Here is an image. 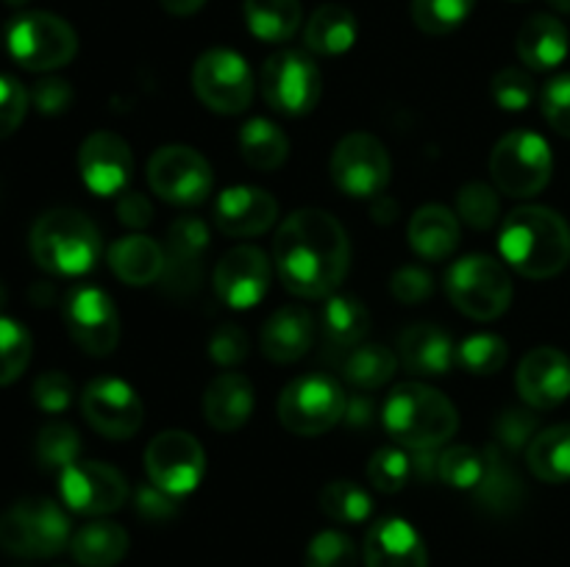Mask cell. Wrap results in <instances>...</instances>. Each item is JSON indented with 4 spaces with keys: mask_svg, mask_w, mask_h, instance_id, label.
Returning <instances> with one entry per match:
<instances>
[{
    "mask_svg": "<svg viewBox=\"0 0 570 567\" xmlns=\"http://www.w3.org/2000/svg\"><path fill=\"white\" fill-rule=\"evenodd\" d=\"M273 265L284 287L298 298H328L348 276V233L328 211H293L273 239Z\"/></svg>",
    "mask_w": 570,
    "mask_h": 567,
    "instance_id": "1",
    "label": "cell"
},
{
    "mask_svg": "<svg viewBox=\"0 0 570 567\" xmlns=\"http://www.w3.org/2000/svg\"><path fill=\"white\" fill-rule=\"evenodd\" d=\"M499 248L507 265L521 276L543 281L560 276L570 261V226L546 206H521L501 222Z\"/></svg>",
    "mask_w": 570,
    "mask_h": 567,
    "instance_id": "2",
    "label": "cell"
},
{
    "mask_svg": "<svg viewBox=\"0 0 570 567\" xmlns=\"http://www.w3.org/2000/svg\"><path fill=\"white\" fill-rule=\"evenodd\" d=\"M382 422L406 450H438L456 434L460 417L440 389L423 381H404L387 395Z\"/></svg>",
    "mask_w": 570,
    "mask_h": 567,
    "instance_id": "3",
    "label": "cell"
},
{
    "mask_svg": "<svg viewBox=\"0 0 570 567\" xmlns=\"http://www.w3.org/2000/svg\"><path fill=\"white\" fill-rule=\"evenodd\" d=\"M31 256L50 276L76 278L92 270L100 259V231L83 211L50 209L33 222L31 228Z\"/></svg>",
    "mask_w": 570,
    "mask_h": 567,
    "instance_id": "4",
    "label": "cell"
},
{
    "mask_svg": "<svg viewBox=\"0 0 570 567\" xmlns=\"http://www.w3.org/2000/svg\"><path fill=\"white\" fill-rule=\"evenodd\" d=\"M70 517L48 498H26L0 515V548L26 559H50L70 548Z\"/></svg>",
    "mask_w": 570,
    "mask_h": 567,
    "instance_id": "5",
    "label": "cell"
},
{
    "mask_svg": "<svg viewBox=\"0 0 570 567\" xmlns=\"http://www.w3.org/2000/svg\"><path fill=\"white\" fill-rule=\"evenodd\" d=\"M445 295L462 315L488 322L510 309L512 281L501 261L473 253L449 267Z\"/></svg>",
    "mask_w": 570,
    "mask_h": 567,
    "instance_id": "6",
    "label": "cell"
},
{
    "mask_svg": "<svg viewBox=\"0 0 570 567\" xmlns=\"http://www.w3.org/2000/svg\"><path fill=\"white\" fill-rule=\"evenodd\" d=\"M554 172L549 142L534 131H512L499 139L490 153V176L499 192L510 198H534L543 192Z\"/></svg>",
    "mask_w": 570,
    "mask_h": 567,
    "instance_id": "7",
    "label": "cell"
},
{
    "mask_svg": "<svg viewBox=\"0 0 570 567\" xmlns=\"http://www.w3.org/2000/svg\"><path fill=\"white\" fill-rule=\"evenodd\" d=\"M11 59L31 72H50L70 64L78 53L72 26L50 11H28L14 17L6 31Z\"/></svg>",
    "mask_w": 570,
    "mask_h": 567,
    "instance_id": "8",
    "label": "cell"
},
{
    "mask_svg": "<svg viewBox=\"0 0 570 567\" xmlns=\"http://www.w3.org/2000/svg\"><path fill=\"white\" fill-rule=\"evenodd\" d=\"M348 395L332 376L312 372L284 387L278 398V420L298 437H321L343 422Z\"/></svg>",
    "mask_w": 570,
    "mask_h": 567,
    "instance_id": "9",
    "label": "cell"
},
{
    "mask_svg": "<svg viewBox=\"0 0 570 567\" xmlns=\"http://www.w3.org/2000/svg\"><path fill=\"white\" fill-rule=\"evenodd\" d=\"M193 89L206 109L217 115H239L254 100V72L234 50L212 48L195 61Z\"/></svg>",
    "mask_w": 570,
    "mask_h": 567,
    "instance_id": "10",
    "label": "cell"
},
{
    "mask_svg": "<svg viewBox=\"0 0 570 567\" xmlns=\"http://www.w3.org/2000/svg\"><path fill=\"white\" fill-rule=\"evenodd\" d=\"M321 70L301 50H278L262 67V94L278 115H309L321 100Z\"/></svg>",
    "mask_w": 570,
    "mask_h": 567,
    "instance_id": "11",
    "label": "cell"
},
{
    "mask_svg": "<svg viewBox=\"0 0 570 567\" xmlns=\"http://www.w3.org/2000/svg\"><path fill=\"white\" fill-rule=\"evenodd\" d=\"M393 176V161L382 139L354 131L337 142L332 153V181L351 198H379Z\"/></svg>",
    "mask_w": 570,
    "mask_h": 567,
    "instance_id": "12",
    "label": "cell"
},
{
    "mask_svg": "<svg viewBox=\"0 0 570 567\" xmlns=\"http://www.w3.org/2000/svg\"><path fill=\"white\" fill-rule=\"evenodd\" d=\"M148 183L154 195L176 206L204 203L215 187L209 161L187 145H165L148 161Z\"/></svg>",
    "mask_w": 570,
    "mask_h": 567,
    "instance_id": "13",
    "label": "cell"
},
{
    "mask_svg": "<svg viewBox=\"0 0 570 567\" xmlns=\"http://www.w3.org/2000/svg\"><path fill=\"white\" fill-rule=\"evenodd\" d=\"M206 470V454L198 439L187 431L156 434L145 448V472L150 484L165 489L173 498H184L193 489H198Z\"/></svg>",
    "mask_w": 570,
    "mask_h": 567,
    "instance_id": "14",
    "label": "cell"
},
{
    "mask_svg": "<svg viewBox=\"0 0 570 567\" xmlns=\"http://www.w3.org/2000/svg\"><path fill=\"white\" fill-rule=\"evenodd\" d=\"M59 493L76 515L100 517L126 506L128 481L104 461H72L59 472Z\"/></svg>",
    "mask_w": 570,
    "mask_h": 567,
    "instance_id": "15",
    "label": "cell"
},
{
    "mask_svg": "<svg viewBox=\"0 0 570 567\" xmlns=\"http://www.w3.org/2000/svg\"><path fill=\"white\" fill-rule=\"evenodd\" d=\"M65 326L72 342L89 356H109L120 342L115 300L98 287H76L67 295Z\"/></svg>",
    "mask_w": 570,
    "mask_h": 567,
    "instance_id": "16",
    "label": "cell"
},
{
    "mask_svg": "<svg viewBox=\"0 0 570 567\" xmlns=\"http://www.w3.org/2000/svg\"><path fill=\"white\" fill-rule=\"evenodd\" d=\"M81 411L89 426L109 439H128L142 428L145 409L137 389L122 378H92L81 392Z\"/></svg>",
    "mask_w": 570,
    "mask_h": 567,
    "instance_id": "17",
    "label": "cell"
},
{
    "mask_svg": "<svg viewBox=\"0 0 570 567\" xmlns=\"http://www.w3.org/2000/svg\"><path fill=\"white\" fill-rule=\"evenodd\" d=\"M209 253V228L198 217H178L167 228L165 272L161 287L170 295H193L204 278V261Z\"/></svg>",
    "mask_w": 570,
    "mask_h": 567,
    "instance_id": "18",
    "label": "cell"
},
{
    "mask_svg": "<svg viewBox=\"0 0 570 567\" xmlns=\"http://www.w3.org/2000/svg\"><path fill=\"white\" fill-rule=\"evenodd\" d=\"M271 289V259L254 245H237L215 267V292L232 309H254Z\"/></svg>",
    "mask_w": 570,
    "mask_h": 567,
    "instance_id": "19",
    "label": "cell"
},
{
    "mask_svg": "<svg viewBox=\"0 0 570 567\" xmlns=\"http://www.w3.org/2000/svg\"><path fill=\"white\" fill-rule=\"evenodd\" d=\"M78 170H81L83 183L89 192L98 198L126 192L134 172L131 148L122 137L111 131H95L87 137L78 150Z\"/></svg>",
    "mask_w": 570,
    "mask_h": 567,
    "instance_id": "20",
    "label": "cell"
},
{
    "mask_svg": "<svg viewBox=\"0 0 570 567\" xmlns=\"http://www.w3.org/2000/svg\"><path fill=\"white\" fill-rule=\"evenodd\" d=\"M278 217V200L267 189L239 187L223 189L215 203V222L226 237L248 239L259 237L267 228H273Z\"/></svg>",
    "mask_w": 570,
    "mask_h": 567,
    "instance_id": "21",
    "label": "cell"
},
{
    "mask_svg": "<svg viewBox=\"0 0 570 567\" xmlns=\"http://www.w3.org/2000/svg\"><path fill=\"white\" fill-rule=\"evenodd\" d=\"M518 392L532 409H554L570 395V359L560 348H534L518 365Z\"/></svg>",
    "mask_w": 570,
    "mask_h": 567,
    "instance_id": "22",
    "label": "cell"
},
{
    "mask_svg": "<svg viewBox=\"0 0 570 567\" xmlns=\"http://www.w3.org/2000/svg\"><path fill=\"white\" fill-rule=\"evenodd\" d=\"M365 567H429L423 537L404 517H382L365 537Z\"/></svg>",
    "mask_w": 570,
    "mask_h": 567,
    "instance_id": "23",
    "label": "cell"
},
{
    "mask_svg": "<svg viewBox=\"0 0 570 567\" xmlns=\"http://www.w3.org/2000/svg\"><path fill=\"white\" fill-rule=\"evenodd\" d=\"M399 361L406 372L421 378H438L456 365V348L449 334L432 322H415L399 337Z\"/></svg>",
    "mask_w": 570,
    "mask_h": 567,
    "instance_id": "24",
    "label": "cell"
},
{
    "mask_svg": "<svg viewBox=\"0 0 570 567\" xmlns=\"http://www.w3.org/2000/svg\"><path fill=\"white\" fill-rule=\"evenodd\" d=\"M315 339V320L304 306H282L267 317L262 328V350L276 365H293L304 359Z\"/></svg>",
    "mask_w": 570,
    "mask_h": 567,
    "instance_id": "25",
    "label": "cell"
},
{
    "mask_svg": "<svg viewBox=\"0 0 570 567\" xmlns=\"http://www.w3.org/2000/svg\"><path fill=\"white\" fill-rule=\"evenodd\" d=\"M254 415V387L243 372H220L204 392V417L215 431H237Z\"/></svg>",
    "mask_w": 570,
    "mask_h": 567,
    "instance_id": "26",
    "label": "cell"
},
{
    "mask_svg": "<svg viewBox=\"0 0 570 567\" xmlns=\"http://www.w3.org/2000/svg\"><path fill=\"white\" fill-rule=\"evenodd\" d=\"M473 498H476V506H482L490 515H512L523 506L527 489L515 467L507 461V450H501L499 445H490L484 450V476L473 489Z\"/></svg>",
    "mask_w": 570,
    "mask_h": 567,
    "instance_id": "27",
    "label": "cell"
},
{
    "mask_svg": "<svg viewBox=\"0 0 570 567\" xmlns=\"http://www.w3.org/2000/svg\"><path fill=\"white\" fill-rule=\"evenodd\" d=\"M410 245L421 259L443 261L460 248V217L440 203L417 209L410 220Z\"/></svg>",
    "mask_w": 570,
    "mask_h": 567,
    "instance_id": "28",
    "label": "cell"
},
{
    "mask_svg": "<svg viewBox=\"0 0 570 567\" xmlns=\"http://www.w3.org/2000/svg\"><path fill=\"white\" fill-rule=\"evenodd\" d=\"M518 56L532 70H554L570 50L568 28L551 14H534L518 31Z\"/></svg>",
    "mask_w": 570,
    "mask_h": 567,
    "instance_id": "29",
    "label": "cell"
},
{
    "mask_svg": "<svg viewBox=\"0 0 570 567\" xmlns=\"http://www.w3.org/2000/svg\"><path fill=\"white\" fill-rule=\"evenodd\" d=\"M109 267L128 287H148L165 272V248L142 233L120 237L109 248Z\"/></svg>",
    "mask_w": 570,
    "mask_h": 567,
    "instance_id": "30",
    "label": "cell"
},
{
    "mask_svg": "<svg viewBox=\"0 0 570 567\" xmlns=\"http://www.w3.org/2000/svg\"><path fill=\"white\" fill-rule=\"evenodd\" d=\"M321 328L326 350H351L371 331V311L354 295H328Z\"/></svg>",
    "mask_w": 570,
    "mask_h": 567,
    "instance_id": "31",
    "label": "cell"
},
{
    "mask_svg": "<svg viewBox=\"0 0 570 567\" xmlns=\"http://www.w3.org/2000/svg\"><path fill=\"white\" fill-rule=\"evenodd\" d=\"M70 554L81 567H115L128 554V531L111 520L87 523L72 534Z\"/></svg>",
    "mask_w": 570,
    "mask_h": 567,
    "instance_id": "32",
    "label": "cell"
},
{
    "mask_svg": "<svg viewBox=\"0 0 570 567\" xmlns=\"http://www.w3.org/2000/svg\"><path fill=\"white\" fill-rule=\"evenodd\" d=\"M304 42L317 56H343L356 42L354 11L340 3H326L309 17L304 28Z\"/></svg>",
    "mask_w": 570,
    "mask_h": 567,
    "instance_id": "33",
    "label": "cell"
},
{
    "mask_svg": "<svg viewBox=\"0 0 570 567\" xmlns=\"http://www.w3.org/2000/svg\"><path fill=\"white\" fill-rule=\"evenodd\" d=\"M529 470L546 484L570 481V422L538 431L527 448Z\"/></svg>",
    "mask_w": 570,
    "mask_h": 567,
    "instance_id": "34",
    "label": "cell"
},
{
    "mask_svg": "<svg viewBox=\"0 0 570 567\" xmlns=\"http://www.w3.org/2000/svg\"><path fill=\"white\" fill-rule=\"evenodd\" d=\"M239 153H243L245 165L254 167V170H278L289 156V139L276 122L254 117L239 131Z\"/></svg>",
    "mask_w": 570,
    "mask_h": 567,
    "instance_id": "35",
    "label": "cell"
},
{
    "mask_svg": "<svg viewBox=\"0 0 570 567\" xmlns=\"http://www.w3.org/2000/svg\"><path fill=\"white\" fill-rule=\"evenodd\" d=\"M243 11L250 33L271 44L293 39L304 17L298 0H245Z\"/></svg>",
    "mask_w": 570,
    "mask_h": 567,
    "instance_id": "36",
    "label": "cell"
},
{
    "mask_svg": "<svg viewBox=\"0 0 570 567\" xmlns=\"http://www.w3.org/2000/svg\"><path fill=\"white\" fill-rule=\"evenodd\" d=\"M395 367H399V356L387 345H356L345 356L343 376L351 387L373 392L395 376Z\"/></svg>",
    "mask_w": 570,
    "mask_h": 567,
    "instance_id": "37",
    "label": "cell"
},
{
    "mask_svg": "<svg viewBox=\"0 0 570 567\" xmlns=\"http://www.w3.org/2000/svg\"><path fill=\"white\" fill-rule=\"evenodd\" d=\"M321 509L323 515L343 523V526H356L373 515V498L360 484L340 478V481H328L321 489Z\"/></svg>",
    "mask_w": 570,
    "mask_h": 567,
    "instance_id": "38",
    "label": "cell"
},
{
    "mask_svg": "<svg viewBox=\"0 0 570 567\" xmlns=\"http://www.w3.org/2000/svg\"><path fill=\"white\" fill-rule=\"evenodd\" d=\"M81 454V439L70 422L50 420L37 437V459L45 470H65Z\"/></svg>",
    "mask_w": 570,
    "mask_h": 567,
    "instance_id": "39",
    "label": "cell"
},
{
    "mask_svg": "<svg viewBox=\"0 0 570 567\" xmlns=\"http://www.w3.org/2000/svg\"><path fill=\"white\" fill-rule=\"evenodd\" d=\"M33 354V339L22 322L0 317V387L14 384L26 372Z\"/></svg>",
    "mask_w": 570,
    "mask_h": 567,
    "instance_id": "40",
    "label": "cell"
},
{
    "mask_svg": "<svg viewBox=\"0 0 570 567\" xmlns=\"http://www.w3.org/2000/svg\"><path fill=\"white\" fill-rule=\"evenodd\" d=\"M476 0H412V20L423 33H451L471 17Z\"/></svg>",
    "mask_w": 570,
    "mask_h": 567,
    "instance_id": "41",
    "label": "cell"
},
{
    "mask_svg": "<svg viewBox=\"0 0 570 567\" xmlns=\"http://www.w3.org/2000/svg\"><path fill=\"white\" fill-rule=\"evenodd\" d=\"M510 348L495 334H473L456 348V365L471 376H493L507 365Z\"/></svg>",
    "mask_w": 570,
    "mask_h": 567,
    "instance_id": "42",
    "label": "cell"
},
{
    "mask_svg": "<svg viewBox=\"0 0 570 567\" xmlns=\"http://www.w3.org/2000/svg\"><path fill=\"white\" fill-rule=\"evenodd\" d=\"M456 217H460L465 226L476 228V231L493 228L501 217L499 192L482 181L465 183V187L456 192Z\"/></svg>",
    "mask_w": 570,
    "mask_h": 567,
    "instance_id": "43",
    "label": "cell"
},
{
    "mask_svg": "<svg viewBox=\"0 0 570 567\" xmlns=\"http://www.w3.org/2000/svg\"><path fill=\"white\" fill-rule=\"evenodd\" d=\"M484 476V454L471 445H451L438 459V478L454 489H476Z\"/></svg>",
    "mask_w": 570,
    "mask_h": 567,
    "instance_id": "44",
    "label": "cell"
},
{
    "mask_svg": "<svg viewBox=\"0 0 570 567\" xmlns=\"http://www.w3.org/2000/svg\"><path fill=\"white\" fill-rule=\"evenodd\" d=\"M412 472V454L401 448H379L371 456L367 465V481L379 489V493H399L410 484Z\"/></svg>",
    "mask_w": 570,
    "mask_h": 567,
    "instance_id": "45",
    "label": "cell"
},
{
    "mask_svg": "<svg viewBox=\"0 0 570 567\" xmlns=\"http://www.w3.org/2000/svg\"><path fill=\"white\" fill-rule=\"evenodd\" d=\"M360 554L348 534L321 531L306 545V567H356Z\"/></svg>",
    "mask_w": 570,
    "mask_h": 567,
    "instance_id": "46",
    "label": "cell"
},
{
    "mask_svg": "<svg viewBox=\"0 0 570 567\" xmlns=\"http://www.w3.org/2000/svg\"><path fill=\"white\" fill-rule=\"evenodd\" d=\"M495 103L507 111H523L534 100V81L527 70L518 67H504L490 81Z\"/></svg>",
    "mask_w": 570,
    "mask_h": 567,
    "instance_id": "47",
    "label": "cell"
},
{
    "mask_svg": "<svg viewBox=\"0 0 570 567\" xmlns=\"http://www.w3.org/2000/svg\"><path fill=\"white\" fill-rule=\"evenodd\" d=\"M538 437V417L529 409H507L495 420V439L501 450H521Z\"/></svg>",
    "mask_w": 570,
    "mask_h": 567,
    "instance_id": "48",
    "label": "cell"
},
{
    "mask_svg": "<svg viewBox=\"0 0 570 567\" xmlns=\"http://www.w3.org/2000/svg\"><path fill=\"white\" fill-rule=\"evenodd\" d=\"M540 109L546 122L554 128L560 137L570 139V72L568 76L551 78L540 92Z\"/></svg>",
    "mask_w": 570,
    "mask_h": 567,
    "instance_id": "49",
    "label": "cell"
},
{
    "mask_svg": "<svg viewBox=\"0 0 570 567\" xmlns=\"http://www.w3.org/2000/svg\"><path fill=\"white\" fill-rule=\"evenodd\" d=\"M28 103H31V94L26 92V87L17 78L0 72V139L11 137L22 126Z\"/></svg>",
    "mask_w": 570,
    "mask_h": 567,
    "instance_id": "50",
    "label": "cell"
},
{
    "mask_svg": "<svg viewBox=\"0 0 570 567\" xmlns=\"http://www.w3.org/2000/svg\"><path fill=\"white\" fill-rule=\"evenodd\" d=\"M72 395H76L72 381L59 370L42 372V376L33 381V400H37L39 409L48 411V415H59V411H65L67 406L72 404Z\"/></svg>",
    "mask_w": 570,
    "mask_h": 567,
    "instance_id": "51",
    "label": "cell"
},
{
    "mask_svg": "<svg viewBox=\"0 0 570 567\" xmlns=\"http://www.w3.org/2000/svg\"><path fill=\"white\" fill-rule=\"evenodd\" d=\"M209 356L215 365L223 367H234L248 359V337H245L243 328L234 326V322L215 328L209 339Z\"/></svg>",
    "mask_w": 570,
    "mask_h": 567,
    "instance_id": "52",
    "label": "cell"
},
{
    "mask_svg": "<svg viewBox=\"0 0 570 567\" xmlns=\"http://www.w3.org/2000/svg\"><path fill=\"white\" fill-rule=\"evenodd\" d=\"M390 289H393L395 300H401V304L406 306H415L432 295L434 281L426 270H421V267L415 265H406L393 272V278H390Z\"/></svg>",
    "mask_w": 570,
    "mask_h": 567,
    "instance_id": "53",
    "label": "cell"
},
{
    "mask_svg": "<svg viewBox=\"0 0 570 567\" xmlns=\"http://www.w3.org/2000/svg\"><path fill=\"white\" fill-rule=\"evenodd\" d=\"M134 506H137V515L148 523H167L178 515V498L154 484H142L134 489Z\"/></svg>",
    "mask_w": 570,
    "mask_h": 567,
    "instance_id": "54",
    "label": "cell"
},
{
    "mask_svg": "<svg viewBox=\"0 0 570 567\" xmlns=\"http://www.w3.org/2000/svg\"><path fill=\"white\" fill-rule=\"evenodd\" d=\"M31 103L42 115H61V111L70 109L72 87L65 78H42V81L33 83Z\"/></svg>",
    "mask_w": 570,
    "mask_h": 567,
    "instance_id": "55",
    "label": "cell"
},
{
    "mask_svg": "<svg viewBox=\"0 0 570 567\" xmlns=\"http://www.w3.org/2000/svg\"><path fill=\"white\" fill-rule=\"evenodd\" d=\"M117 217H120L122 226L128 228H145L150 220H154V206L145 198L142 192H134V189H126L117 200Z\"/></svg>",
    "mask_w": 570,
    "mask_h": 567,
    "instance_id": "56",
    "label": "cell"
},
{
    "mask_svg": "<svg viewBox=\"0 0 570 567\" xmlns=\"http://www.w3.org/2000/svg\"><path fill=\"white\" fill-rule=\"evenodd\" d=\"M376 415H379L376 400H373L371 395L362 392V389H360V395L348 398L343 422H345V426H351V428H367V426H373V422H376Z\"/></svg>",
    "mask_w": 570,
    "mask_h": 567,
    "instance_id": "57",
    "label": "cell"
},
{
    "mask_svg": "<svg viewBox=\"0 0 570 567\" xmlns=\"http://www.w3.org/2000/svg\"><path fill=\"white\" fill-rule=\"evenodd\" d=\"M161 9L167 11V14L173 17H189L195 14V11L204 9L206 0H159Z\"/></svg>",
    "mask_w": 570,
    "mask_h": 567,
    "instance_id": "58",
    "label": "cell"
},
{
    "mask_svg": "<svg viewBox=\"0 0 570 567\" xmlns=\"http://www.w3.org/2000/svg\"><path fill=\"white\" fill-rule=\"evenodd\" d=\"M393 217H399V203L393 198H387V195H379L376 203H373V220L390 222Z\"/></svg>",
    "mask_w": 570,
    "mask_h": 567,
    "instance_id": "59",
    "label": "cell"
},
{
    "mask_svg": "<svg viewBox=\"0 0 570 567\" xmlns=\"http://www.w3.org/2000/svg\"><path fill=\"white\" fill-rule=\"evenodd\" d=\"M551 6H554L557 11H562V14H570V0H549Z\"/></svg>",
    "mask_w": 570,
    "mask_h": 567,
    "instance_id": "60",
    "label": "cell"
},
{
    "mask_svg": "<svg viewBox=\"0 0 570 567\" xmlns=\"http://www.w3.org/2000/svg\"><path fill=\"white\" fill-rule=\"evenodd\" d=\"M6 3H9V6H26V3H31V0H6Z\"/></svg>",
    "mask_w": 570,
    "mask_h": 567,
    "instance_id": "61",
    "label": "cell"
},
{
    "mask_svg": "<svg viewBox=\"0 0 570 567\" xmlns=\"http://www.w3.org/2000/svg\"><path fill=\"white\" fill-rule=\"evenodd\" d=\"M3 298H6V289H3V284H0V304H3Z\"/></svg>",
    "mask_w": 570,
    "mask_h": 567,
    "instance_id": "62",
    "label": "cell"
}]
</instances>
